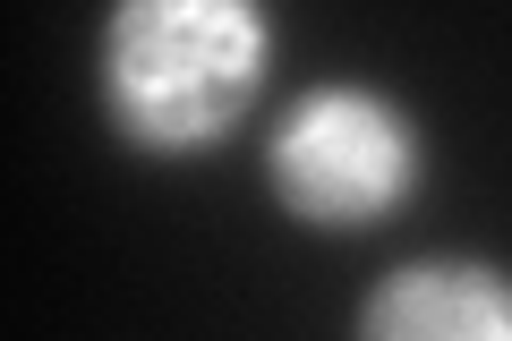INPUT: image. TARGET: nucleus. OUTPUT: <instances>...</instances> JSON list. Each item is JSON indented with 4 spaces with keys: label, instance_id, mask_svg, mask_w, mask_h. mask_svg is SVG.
I'll return each mask as SVG.
<instances>
[{
    "label": "nucleus",
    "instance_id": "obj_1",
    "mask_svg": "<svg viewBox=\"0 0 512 341\" xmlns=\"http://www.w3.org/2000/svg\"><path fill=\"white\" fill-rule=\"evenodd\" d=\"M274 69V26L256 0H111L94 35L103 120L137 154H214Z\"/></svg>",
    "mask_w": 512,
    "mask_h": 341
},
{
    "label": "nucleus",
    "instance_id": "obj_2",
    "mask_svg": "<svg viewBox=\"0 0 512 341\" xmlns=\"http://www.w3.org/2000/svg\"><path fill=\"white\" fill-rule=\"evenodd\" d=\"M427 180V137L393 94L325 77L265 137V188L308 231H367L402 214Z\"/></svg>",
    "mask_w": 512,
    "mask_h": 341
},
{
    "label": "nucleus",
    "instance_id": "obj_3",
    "mask_svg": "<svg viewBox=\"0 0 512 341\" xmlns=\"http://www.w3.org/2000/svg\"><path fill=\"white\" fill-rule=\"evenodd\" d=\"M376 341H512V265L487 256H410L359 299Z\"/></svg>",
    "mask_w": 512,
    "mask_h": 341
}]
</instances>
